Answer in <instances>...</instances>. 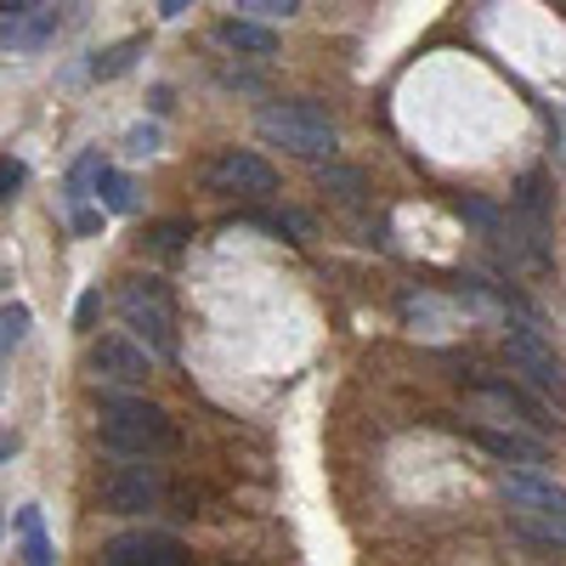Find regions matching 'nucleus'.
<instances>
[{
  "mask_svg": "<svg viewBox=\"0 0 566 566\" xmlns=\"http://www.w3.org/2000/svg\"><path fill=\"white\" fill-rule=\"evenodd\" d=\"M97 437H103V448H108L114 459H148V453H165V448H170V419H165L154 402L114 397V402H103Z\"/></svg>",
  "mask_w": 566,
  "mask_h": 566,
  "instance_id": "nucleus-1",
  "label": "nucleus"
},
{
  "mask_svg": "<svg viewBox=\"0 0 566 566\" xmlns=\"http://www.w3.org/2000/svg\"><path fill=\"white\" fill-rule=\"evenodd\" d=\"M255 130L266 142H277V148H290L301 159H328L335 154V125H328V114L317 103H272L255 114Z\"/></svg>",
  "mask_w": 566,
  "mask_h": 566,
  "instance_id": "nucleus-2",
  "label": "nucleus"
},
{
  "mask_svg": "<svg viewBox=\"0 0 566 566\" xmlns=\"http://www.w3.org/2000/svg\"><path fill=\"white\" fill-rule=\"evenodd\" d=\"M119 312L136 335L148 340V352H159V357L176 352V317H170V295H165L159 277H130L119 290Z\"/></svg>",
  "mask_w": 566,
  "mask_h": 566,
  "instance_id": "nucleus-3",
  "label": "nucleus"
},
{
  "mask_svg": "<svg viewBox=\"0 0 566 566\" xmlns=\"http://www.w3.org/2000/svg\"><path fill=\"white\" fill-rule=\"evenodd\" d=\"M159 499H165V476L154 464H114L103 476V504L114 515H142V510H154Z\"/></svg>",
  "mask_w": 566,
  "mask_h": 566,
  "instance_id": "nucleus-4",
  "label": "nucleus"
},
{
  "mask_svg": "<svg viewBox=\"0 0 566 566\" xmlns=\"http://www.w3.org/2000/svg\"><path fill=\"white\" fill-rule=\"evenodd\" d=\"M499 493L510 499L515 515H555V522H566V488H555L538 470H504Z\"/></svg>",
  "mask_w": 566,
  "mask_h": 566,
  "instance_id": "nucleus-5",
  "label": "nucleus"
},
{
  "mask_svg": "<svg viewBox=\"0 0 566 566\" xmlns=\"http://www.w3.org/2000/svg\"><path fill=\"white\" fill-rule=\"evenodd\" d=\"M103 566H187V549L170 533H119L103 544Z\"/></svg>",
  "mask_w": 566,
  "mask_h": 566,
  "instance_id": "nucleus-6",
  "label": "nucleus"
},
{
  "mask_svg": "<svg viewBox=\"0 0 566 566\" xmlns=\"http://www.w3.org/2000/svg\"><path fill=\"white\" fill-rule=\"evenodd\" d=\"M210 187H216V193H272V187H277V170H272L261 154L227 148V154L210 165Z\"/></svg>",
  "mask_w": 566,
  "mask_h": 566,
  "instance_id": "nucleus-7",
  "label": "nucleus"
},
{
  "mask_svg": "<svg viewBox=\"0 0 566 566\" xmlns=\"http://www.w3.org/2000/svg\"><path fill=\"white\" fill-rule=\"evenodd\" d=\"M52 29H57L52 7H34V0H7L0 7V40H7V52H40L52 40Z\"/></svg>",
  "mask_w": 566,
  "mask_h": 566,
  "instance_id": "nucleus-8",
  "label": "nucleus"
},
{
  "mask_svg": "<svg viewBox=\"0 0 566 566\" xmlns=\"http://www.w3.org/2000/svg\"><path fill=\"white\" fill-rule=\"evenodd\" d=\"M85 363H91V374H103V380H119V386L148 380V352H142L136 340H125V335H103V340H91Z\"/></svg>",
  "mask_w": 566,
  "mask_h": 566,
  "instance_id": "nucleus-9",
  "label": "nucleus"
},
{
  "mask_svg": "<svg viewBox=\"0 0 566 566\" xmlns=\"http://www.w3.org/2000/svg\"><path fill=\"white\" fill-rule=\"evenodd\" d=\"M504 346H510V357L522 363V368L533 374L538 386H549V391H560V386H566V368H560V357H555V352H549V346L533 335V328H510V335H504Z\"/></svg>",
  "mask_w": 566,
  "mask_h": 566,
  "instance_id": "nucleus-10",
  "label": "nucleus"
},
{
  "mask_svg": "<svg viewBox=\"0 0 566 566\" xmlns=\"http://www.w3.org/2000/svg\"><path fill=\"white\" fill-rule=\"evenodd\" d=\"M216 34H221V45H232V52H244V57H272L277 52V34L266 23H250V18H227Z\"/></svg>",
  "mask_w": 566,
  "mask_h": 566,
  "instance_id": "nucleus-11",
  "label": "nucleus"
},
{
  "mask_svg": "<svg viewBox=\"0 0 566 566\" xmlns=\"http://www.w3.org/2000/svg\"><path fill=\"white\" fill-rule=\"evenodd\" d=\"M476 448H488L493 459H522V464H544V442L533 437H515V431H488V424H476Z\"/></svg>",
  "mask_w": 566,
  "mask_h": 566,
  "instance_id": "nucleus-12",
  "label": "nucleus"
},
{
  "mask_svg": "<svg viewBox=\"0 0 566 566\" xmlns=\"http://www.w3.org/2000/svg\"><path fill=\"white\" fill-rule=\"evenodd\" d=\"M103 176H108V165H103V154H85L74 170H69V205L74 210H85V199L91 193H97V187H103Z\"/></svg>",
  "mask_w": 566,
  "mask_h": 566,
  "instance_id": "nucleus-13",
  "label": "nucleus"
},
{
  "mask_svg": "<svg viewBox=\"0 0 566 566\" xmlns=\"http://www.w3.org/2000/svg\"><path fill=\"white\" fill-rule=\"evenodd\" d=\"M97 199H103L108 216H136V181H130L125 170H108L103 187H97Z\"/></svg>",
  "mask_w": 566,
  "mask_h": 566,
  "instance_id": "nucleus-14",
  "label": "nucleus"
},
{
  "mask_svg": "<svg viewBox=\"0 0 566 566\" xmlns=\"http://www.w3.org/2000/svg\"><path fill=\"white\" fill-rule=\"evenodd\" d=\"M510 527L533 544H566V522H555V515H515L510 510Z\"/></svg>",
  "mask_w": 566,
  "mask_h": 566,
  "instance_id": "nucleus-15",
  "label": "nucleus"
},
{
  "mask_svg": "<svg viewBox=\"0 0 566 566\" xmlns=\"http://www.w3.org/2000/svg\"><path fill=\"white\" fill-rule=\"evenodd\" d=\"M136 57H142V40H119V45H108V52H97L91 74H97V80H114V74H125Z\"/></svg>",
  "mask_w": 566,
  "mask_h": 566,
  "instance_id": "nucleus-16",
  "label": "nucleus"
},
{
  "mask_svg": "<svg viewBox=\"0 0 566 566\" xmlns=\"http://www.w3.org/2000/svg\"><path fill=\"white\" fill-rule=\"evenodd\" d=\"M239 12H250V23H290L301 12V0H244Z\"/></svg>",
  "mask_w": 566,
  "mask_h": 566,
  "instance_id": "nucleus-17",
  "label": "nucleus"
},
{
  "mask_svg": "<svg viewBox=\"0 0 566 566\" xmlns=\"http://www.w3.org/2000/svg\"><path fill=\"white\" fill-rule=\"evenodd\" d=\"M125 154H130V159L159 154V125H130V130H125Z\"/></svg>",
  "mask_w": 566,
  "mask_h": 566,
  "instance_id": "nucleus-18",
  "label": "nucleus"
},
{
  "mask_svg": "<svg viewBox=\"0 0 566 566\" xmlns=\"http://www.w3.org/2000/svg\"><path fill=\"white\" fill-rule=\"evenodd\" d=\"M23 335H29V306H7V312H0V346L12 352Z\"/></svg>",
  "mask_w": 566,
  "mask_h": 566,
  "instance_id": "nucleus-19",
  "label": "nucleus"
},
{
  "mask_svg": "<svg viewBox=\"0 0 566 566\" xmlns=\"http://www.w3.org/2000/svg\"><path fill=\"white\" fill-rule=\"evenodd\" d=\"M23 538V566H57V555H52V538H45V527L40 533H18Z\"/></svg>",
  "mask_w": 566,
  "mask_h": 566,
  "instance_id": "nucleus-20",
  "label": "nucleus"
},
{
  "mask_svg": "<svg viewBox=\"0 0 566 566\" xmlns=\"http://www.w3.org/2000/svg\"><path fill=\"white\" fill-rule=\"evenodd\" d=\"M18 187H23V165L7 154L0 159V199H18Z\"/></svg>",
  "mask_w": 566,
  "mask_h": 566,
  "instance_id": "nucleus-21",
  "label": "nucleus"
},
{
  "mask_svg": "<svg viewBox=\"0 0 566 566\" xmlns=\"http://www.w3.org/2000/svg\"><path fill=\"white\" fill-rule=\"evenodd\" d=\"M97 312H103V295H97V290H85L80 306H74V328H91V323H97Z\"/></svg>",
  "mask_w": 566,
  "mask_h": 566,
  "instance_id": "nucleus-22",
  "label": "nucleus"
},
{
  "mask_svg": "<svg viewBox=\"0 0 566 566\" xmlns=\"http://www.w3.org/2000/svg\"><path fill=\"white\" fill-rule=\"evenodd\" d=\"M154 244H159V250H176V244H181V227H176V221L154 227Z\"/></svg>",
  "mask_w": 566,
  "mask_h": 566,
  "instance_id": "nucleus-23",
  "label": "nucleus"
},
{
  "mask_svg": "<svg viewBox=\"0 0 566 566\" xmlns=\"http://www.w3.org/2000/svg\"><path fill=\"white\" fill-rule=\"evenodd\" d=\"M103 227V210H74V232H97Z\"/></svg>",
  "mask_w": 566,
  "mask_h": 566,
  "instance_id": "nucleus-24",
  "label": "nucleus"
}]
</instances>
